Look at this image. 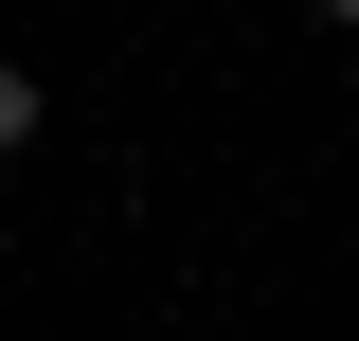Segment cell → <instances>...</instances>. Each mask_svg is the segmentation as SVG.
Instances as JSON below:
<instances>
[{
  "instance_id": "1",
  "label": "cell",
  "mask_w": 359,
  "mask_h": 341,
  "mask_svg": "<svg viewBox=\"0 0 359 341\" xmlns=\"http://www.w3.org/2000/svg\"><path fill=\"white\" fill-rule=\"evenodd\" d=\"M54 126V90H36V54H0V144H36Z\"/></svg>"
},
{
  "instance_id": "2",
  "label": "cell",
  "mask_w": 359,
  "mask_h": 341,
  "mask_svg": "<svg viewBox=\"0 0 359 341\" xmlns=\"http://www.w3.org/2000/svg\"><path fill=\"white\" fill-rule=\"evenodd\" d=\"M306 18H359V0H306Z\"/></svg>"
}]
</instances>
